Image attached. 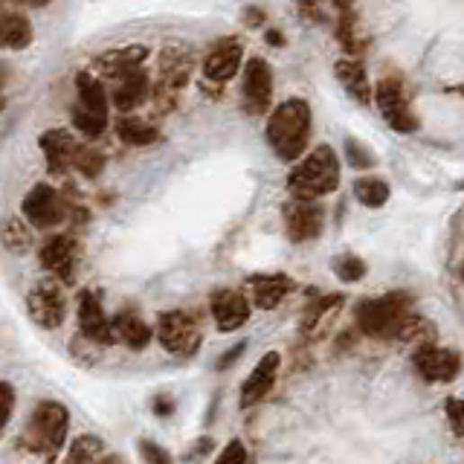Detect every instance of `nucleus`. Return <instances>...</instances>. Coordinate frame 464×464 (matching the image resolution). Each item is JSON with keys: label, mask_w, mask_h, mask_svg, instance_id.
I'll return each mask as SVG.
<instances>
[{"label": "nucleus", "mask_w": 464, "mask_h": 464, "mask_svg": "<svg viewBox=\"0 0 464 464\" xmlns=\"http://www.w3.org/2000/svg\"><path fill=\"white\" fill-rule=\"evenodd\" d=\"M264 134L279 160H299L308 148V137H311V105L305 99H285L270 113Z\"/></svg>", "instance_id": "nucleus-1"}, {"label": "nucleus", "mask_w": 464, "mask_h": 464, "mask_svg": "<svg viewBox=\"0 0 464 464\" xmlns=\"http://www.w3.org/2000/svg\"><path fill=\"white\" fill-rule=\"evenodd\" d=\"M70 433V409L58 401H38L23 430V447L53 464Z\"/></svg>", "instance_id": "nucleus-2"}, {"label": "nucleus", "mask_w": 464, "mask_h": 464, "mask_svg": "<svg viewBox=\"0 0 464 464\" xmlns=\"http://www.w3.org/2000/svg\"><path fill=\"white\" fill-rule=\"evenodd\" d=\"M340 186V157L331 146H317L308 157L288 174V189L293 201L326 198Z\"/></svg>", "instance_id": "nucleus-3"}, {"label": "nucleus", "mask_w": 464, "mask_h": 464, "mask_svg": "<svg viewBox=\"0 0 464 464\" xmlns=\"http://www.w3.org/2000/svg\"><path fill=\"white\" fill-rule=\"evenodd\" d=\"M412 296L409 293H386L378 299H363L357 305V328L366 334V337L375 340H395L401 322L412 314Z\"/></svg>", "instance_id": "nucleus-4"}, {"label": "nucleus", "mask_w": 464, "mask_h": 464, "mask_svg": "<svg viewBox=\"0 0 464 464\" xmlns=\"http://www.w3.org/2000/svg\"><path fill=\"white\" fill-rule=\"evenodd\" d=\"M76 90H79V102L73 108V125L87 139H96L108 128V94L96 76L85 70L76 76Z\"/></svg>", "instance_id": "nucleus-5"}, {"label": "nucleus", "mask_w": 464, "mask_h": 464, "mask_svg": "<svg viewBox=\"0 0 464 464\" xmlns=\"http://www.w3.org/2000/svg\"><path fill=\"white\" fill-rule=\"evenodd\" d=\"M157 340L169 354L174 357H195L203 345V328L201 319L192 311H163L157 317Z\"/></svg>", "instance_id": "nucleus-6"}, {"label": "nucleus", "mask_w": 464, "mask_h": 464, "mask_svg": "<svg viewBox=\"0 0 464 464\" xmlns=\"http://www.w3.org/2000/svg\"><path fill=\"white\" fill-rule=\"evenodd\" d=\"M21 215L32 229H53L67 221V206L49 183H35L21 203Z\"/></svg>", "instance_id": "nucleus-7"}, {"label": "nucleus", "mask_w": 464, "mask_h": 464, "mask_svg": "<svg viewBox=\"0 0 464 464\" xmlns=\"http://www.w3.org/2000/svg\"><path fill=\"white\" fill-rule=\"evenodd\" d=\"M27 311L35 326L47 331H58L67 319V299L58 281H38V285L27 293Z\"/></svg>", "instance_id": "nucleus-8"}, {"label": "nucleus", "mask_w": 464, "mask_h": 464, "mask_svg": "<svg viewBox=\"0 0 464 464\" xmlns=\"http://www.w3.org/2000/svg\"><path fill=\"white\" fill-rule=\"evenodd\" d=\"M375 102H378V108L383 113V120L389 122V128H395V131L412 134L418 128V116L412 113V108H409L406 90H404L401 82L392 79V76H386V79L378 82V87H375Z\"/></svg>", "instance_id": "nucleus-9"}, {"label": "nucleus", "mask_w": 464, "mask_h": 464, "mask_svg": "<svg viewBox=\"0 0 464 464\" xmlns=\"http://www.w3.org/2000/svg\"><path fill=\"white\" fill-rule=\"evenodd\" d=\"M41 267L49 276L58 279V285H73L76 279V259H79V241L73 236H49L38 250Z\"/></svg>", "instance_id": "nucleus-10"}, {"label": "nucleus", "mask_w": 464, "mask_h": 464, "mask_svg": "<svg viewBox=\"0 0 464 464\" xmlns=\"http://www.w3.org/2000/svg\"><path fill=\"white\" fill-rule=\"evenodd\" d=\"M326 227V210L317 201H290L285 206V229L293 244L317 241Z\"/></svg>", "instance_id": "nucleus-11"}, {"label": "nucleus", "mask_w": 464, "mask_h": 464, "mask_svg": "<svg viewBox=\"0 0 464 464\" xmlns=\"http://www.w3.org/2000/svg\"><path fill=\"white\" fill-rule=\"evenodd\" d=\"M76 317H79V331L82 337L96 343V345H113V328L111 319L102 308L99 296L94 290H82L79 299H76Z\"/></svg>", "instance_id": "nucleus-12"}, {"label": "nucleus", "mask_w": 464, "mask_h": 464, "mask_svg": "<svg viewBox=\"0 0 464 464\" xmlns=\"http://www.w3.org/2000/svg\"><path fill=\"white\" fill-rule=\"evenodd\" d=\"M250 311H253V305L241 290L221 288V290H215L210 296V314H212L215 326L221 334L238 331L241 326H247Z\"/></svg>", "instance_id": "nucleus-13"}, {"label": "nucleus", "mask_w": 464, "mask_h": 464, "mask_svg": "<svg viewBox=\"0 0 464 464\" xmlns=\"http://www.w3.org/2000/svg\"><path fill=\"white\" fill-rule=\"evenodd\" d=\"M415 369L424 380L430 383H450L459 378L461 357L453 348H438V345H418L415 352Z\"/></svg>", "instance_id": "nucleus-14"}, {"label": "nucleus", "mask_w": 464, "mask_h": 464, "mask_svg": "<svg viewBox=\"0 0 464 464\" xmlns=\"http://www.w3.org/2000/svg\"><path fill=\"white\" fill-rule=\"evenodd\" d=\"M241 94H244V108H247V113L253 116L267 113L270 99H273V73H270V64L264 58L247 61Z\"/></svg>", "instance_id": "nucleus-15"}, {"label": "nucleus", "mask_w": 464, "mask_h": 464, "mask_svg": "<svg viewBox=\"0 0 464 464\" xmlns=\"http://www.w3.org/2000/svg\"><path fill=\"white\" fill-rule=\"evenodd\" d=\"M279 366H281V354L279 352H267L259 363L253 366L247 380L241 383V409H250V406L264 401V397L270 395V389L276 386Z\"/></svg>", "instance_id": "nucleus-16"}, {"label": "nucleus", "mask_w": 464, "mask_h": 464, "mask_svg": "<svg viewBox=\"0 0 464 464\" xmlns=\"http://www.w3.org/2000/svg\"><path fill=\"white\" fill-rule=\"evenodd\" d=\"M296 281L285 273H255L247 279L250 290V305H255L259 311H273L281 302L288 299V293H293Z\"/></svg>", "instance_id": "nucleus-17"}, {"label": "nucleus", "mask_w": 464, "mask_h": 464, "mask_svg": "<svg viewBox=\"0 0 464 464\" xmlns=\"http://www.w3.org/2000/svg\"><path fill=\"white\" fill-rule=\"evenodd\" d=\"M241 61H244V49L236 38H227V41H218L210 56L203 61V76L210 82H229L232 76L241 70Z\"/></svg>", "instance_id": "nucleus-18"}, {"label": "nucleus", "mask_w": 464, "mask_h": 464, "mask_svg": "<svg viewBox=\"0 0 464 464\" xmlns=\"http://www.w3.org/2000/svg\"><path fill=\"white\" fill-rule=\"evenodd\" d=\"M38 146H41L44 157H47V169L53 174H64L73 165V154H76V139L61 131V128H49V131L41 134V139H38Z\"/></svg>", "instance_id": "nucleus-19"}, {"label": "nucleus", "mask_w": 464, "mask_h": 464, "mask_svg": "<svg viewBox=\"0 0 464 464\" xmlns=\"http://www.w3.org/2000/svg\"><path fill=\"white\" fill-rule=\"evenodd\" d=\"M111 328H113V340H120L122 345L131 348V352H143V348H148L154 340L151 326H146V322L131 311L116 314L111 319Z\"/></svg>", "instance_id": "nucleus-20"}, {"label": "nucleus", "mask_w": 464, "mask_h": 464, "mask_svg": "<svg viewBox=\"0 0 464 464\" xmlns=\"http://www.w3.org/2000/svg\"><path fill=\"white\" fill-rule=\"evenodd\" d=\"M146 96H148V73L143 67L122 76L120 85L113 87V105L122 113H131L134 108H139Z\"/></svg>", "instance_id": "nucleus-21"}, {"label": "nucleus", "mask_w": 464, "mask_h": 464, "mask_svg": "<svg viewBox=\"0 0 464 464\" xmlns=\"http://www.w3.org/2000/svg\"><path fill=\"white\" fill-rule=\"evenodd\" d=\"M334 73H337V79L345 87L348 96L360 102V105H369L371 87H369V76L363 70V64H360L357 58H340L337 64H334Z\"/></svg>", "instance_id": "nucleus-22"}, {"label": "nucleus", "mask_w": 464, "mask_h": 464, "mask_svg": "<svg viewBox=\"0 0 464 464\" xmlns=\"http://www.w3.org/2000/svg\"><path fill=\"white\" fill-rule=\"evenodd\" d=\"M32 41V23L21 12H0V49H23Z\"/></svg>", "instance_id": "nucleus-23"}, {"label": "nucleus", "mask_w": 464, "mask_h": 464, "mask_svg": "<svg viewBox=\"0 0 464 464\" xmlns=\"http://www.w3.org/2000/svg\"><path fill=\"white\" fill-rule=\"evenodd\" d=\"M148 58V49L143 44H134V47H122V49H113V53L102 56L99 64L105 67L108 76H116V79H122V76L139 70V64Z\"/></svg>", "instance_id": "nucleus-24"}, {"label": "nucleus", "mask_w": 464, "mask_h": 464, "mask_svg": "<svg viewBox=\"0 0 464 464\" xmlns=\"http://www.w3.org/2000/svg\"><path fill=\"white\" fill-rule=\"evenodd\" d=\"M189 70H192V53H189V49L186 47H177V44L165 47V53L160 58V73H163L165 87L177 90L180 85L186 82Z\"/></svg>", "instance_id": "nucleus-25"}, {"label": "nucleus", "mask_w": 464, "mask_h": 464, "mask_svg": "<svg viewBox=\"0 0 464 464\" xmlns=\"http://www.w3.org/2000/svg\"><path fill=\"white\" fill-rule=\"evenodd\" d=\"M116 134L125 146H134V148H146L154 146L160 139V131L146 120H137V116H125V120L116 122Z\"/></svg>", "instance_id": "nucleus-26"}, {"label": "nucleus", "mask_w": 464, "mask_h": 464, "mask_svg": "<svg viewBox=\"0 0 464 464\" xmlns=\"http://www.w3.org/2000/svg\"><path fill=\"white\" fill-rule=\"evenodd\" d=\"M0 244L15 255L30 253L32 250V227L27 221H21V218H9V221L0 227Z\"/></svg>", "instance_id": "nucleus-27"}, {"label": "nucleus", "mask_w": 464, "mask_h": 464, "mask_svg": "<svg viewBox=\"0 0 464 464\" xmlns=\"http://www.w3.org/2000/svg\"><path fill=\"white\" fill-rule=\"evenodd\" d=\"M354 198L369 210H378V206L389 201V183L380 177H360L354 183Z\"/></svg>", "instance_id": "nucleus-28"}, {"label": "nucleus", "mask_w": 464, "mask_h": 464, "mask_svg": "<svg viewBox=\"0 0 464 464\" xmlns=\"http://www.w3.org/2000/svg\"><path fill=\"white\" fill-rule=\"evenodd\" d=\"M337 305H343V293H328V296H319L317 302H311L305 308V314H302V322H299V328H302V334H311V331H317L319 328V322L326 319L334 308Z\"/></svg>", "instance_id": "nucleus-29"}, {"label": "nucleus", "mask_w": 464, "mask_h": 464, "mask_svg": "<svg viewBox=\"0 0 464 464\" xmlns=\"http://www.w3.org/2000/svg\"><path fill=\"white\" fill-rule=\"evenodd\" d=\"M102 450H105L102 438L82 435V438H76V442H73V447L67 450V456H64L61 464H96L102 459Z\"/></svg>", "instance_id": "nucleus-30"}, {"label": "nucleus", "mask_w": 464, "mask_h": 464, "mask_svg": "<svg viewBox=\"0 0 464 464\" xmlns=\"http://www.w3.org/2000/svg\"><path fill=\"white\" fill-rule=\"evenodd\" d=\"M433 322L430 319H424V317H415V314H409L404 322H401V328H397L395 334V340H401V343H418V345H427V340L433 337Z\"/></svg>", "instance_id": "nucleus-31"}, {"label": "nucleus", "mask_w": 464, "mask_h": 464, "mask_svg": "<svg viewBox=\"0 0 464 464\" xmlns=\"http://www.w3.org/2000/svg\"><path fill=\"white\" fill-rule=\"evenodd\" d=\"M73 165L79 169L85 177H99L102 169H105V154L96 151L94 146H76V154H73Z\"/></svg>", "instance_id": "nucleus-32"}, {"label": "nucleus", "mask_w": 464, "mask_h": 464, "mask_svg": "<svg viewBox=\"0 0 464 464\" xmlns=\"http://www.w3.org/2000/svg\"><path fill=\"white\" fill-rule=\"evenodd\" d=\"M334 273H337L340 281L352 285V281H360L366 276V262L357 259V255H343V259L334 262Z\"/></svg>", "instance_id": "nucleus-33"}, {"label": "nucleus", "mask_w": 464, "mask_h": 464, "mask_svg": "<svg viewBox=\"0 0 464 464\" xmlns=\"http://www.w3.org/2000/svg\"><path fill=\"white\" fill-rule=\"evenodd\" d=\"M15 401H18L15 386L6 383V380H0V438L6 435V427H9V421H12V412H15Z\"/></svg>", "instance_id": "nucleus-34"}, {"label": "nucleus", "mask_w": 464, "mask_h": 464, "mask_svg": "<svg viewBox=\"0 0 464 464\" xmlns=\"http://www.w3.org/2000/svg\"><path fill=\"white\" fill-rule=\"evenodd\" d=\"M337 35H340V41L345 44L348 53H363V41H360V38H357V23H354V15H348V12H343L340 27H337Z\"/></svg>", "instance_id": "nucleus-35"}, {"label": "nucleus", "mask_w": 464, "mask_h": 464, "mask_svg": "<svg viewBox=\"0 0 464 464\" xmlns=\"http://www.w3.org/2000/svg\"><path fill=\"white\" fill-rule=\"evenodd\" d=\"M345 157L354 169H371V165H375V154L363 143H357V139H345Z\"/></svg>", "instance_id": "nucleus-36"}, {"label": "nucleus", "mask_w": 464, "mask_h": 464, "mask_svg": "<svg viewBox=\"0 0 464 464\" xmlns=\"http://www.w3.org/2000/svg\"><path fill=\"white\" fill-rule=\"evenodd\" d=\"M139 456H143L146 464H174L172 453L160 444L148 442V438H139Z\"/></svg>", "instance_id": "nucleus-37"}, {"label": "nucleus", "mask_w": 464, "mask_h": 464, "mask_svg": "<svg viewBox=\"0 0 464 464\" xmlns=\"http://www.w3.org/2000/svg\"><path fill=\"white\" fill-rule=\"evenodd\" d=\"M215 464H247V447H244L238 438H232L221 450V456L215 459Z\"/></svg>", "instance_id": "nucleus-38"}, {"label": "nucleus", "mask_w": 464, "mask_h": 464, "mask_svg": "<svg viewBox=\"0 0 464 464\" xmlns=\"http://www.w3.org/2000/svg\"><path fill=\"white\" fill-rule=\"evenodd\" d=\"M447 421L456 435H464V401L461 397H447Z\"/></svg>", "instance_id": "nucleus-39"}, {"label": "nucleus", "mask_w": 464, "mask_h": 464, "mask_svg": "<svg viewBox=\"0 0 464 464\" xmlns=\"http://www.w3.org/2000/svg\"><path fill=\"white\" fill-rule=\"evenodd\" d=\"M244 352H247V343H238L236 348H229V352H227L221 360H218L215 369H218V371H227L229 366H236V363H238V357H241Z\"/></svg>", "instance_id": "nucleus-40"}, {"label": "nucleus", "mask_w": 464, "mask_h": 464, "mask_svg": "<svg viewBox=\"0 0 464 464\" xmlns=\"http://www.w3.org/2000/svg\"><path fill=\"white\" fill-rule=\"evenodd\" d=\"M151 409H154V415H160V418H169L172 412L177 409V404L172 401V397H165V395H160V397H154V404H151Z\"/></svg>", "instance_id": "nucleus-41"}, {"label": "nucleus", "mask_w": 464, "mask_h": 464, "mask_svg": "<svg viewBox=\"0 0 464 464\" xmlns=\"http://www.w3.org/2000/svg\"><path fill=\"white\" fill-rule=\"evenodd\" d=\"M212 438H201V442L195 444V450H192V461H198V459H203V456H210L212 453Z\"/></svg>", "instance_id": "nucleus-42"}, {"label": "nucleus", "mask_w": 464, "mask_h": 464, "mask_svg": "<svg viewBox=\"0 0 464 464\" xmlns=\"http://www.w3.org/2000/svg\"><path fill=\"white\" fill-rule=\"evenodd\" d=\"M296 4H299V12L305 18H311V21H319L322 15H319V9H317V0H296Z\"/></svg>", "instance_id": "nucleus-43"}, {"label": "nucleus", "mask_w": 464, "mask_h": 464, "mask_svg": "<svg viewBox=\"0 0 464 464\" xmlns=\"http://www.w3.org/2000/svg\"><path fill=\"white\" fill-rule=\"evenodd\" d=\"M244 21H250V27H262L264 12L262 9H247V12H244Z\"/></svg>", "instance_id": "nucleus-44"}, {"label": "nucleus", "mask_w": 464, "mask_h": 464, "mask_svg": "<svg viewBox=\"0 0 464 464\" xmlns=\"http://www.w3.org/2000/svg\"><path fill=\"white\" fill-rule=\"evenodd\" d=\"M267 41H270V44H279V47H281V44H285V35H281V32H276V30H270V32H267Z\"/></svg>", "instance_id": "nucleus-45"}, {"label": "nucleus", "mask_w": 464, "mask_h": 464, "mask_svg": "<svg viewBox=\"0 0 464 464\" xmlns=\"http://www.w3.org/2000/svg\"><path fill=\"white\" fill-rule=\"evenodd\" d=\"M18 4H23V6H35V9H38V6H47L49 0H18Z\"/></svg>", "instance_id": "nucleus-46"}, {"label": "nucleus", "mask_w": 464, "mask_h": 464, "mask_svg": "<svg viewBox=\"0 0 464 464\" xmlns=\"http://www.w3.org/2000/svg\"><path fill=\"white\" fill-rule=\"evenodd\" d=\"M96 464H122V459L120 456H102Z\"/></svg>", "instance_id": "nucleus-47"}, {"label": "nucleus", "mask_w": 464, "mask_h": 464, "mask_svg": "<svg viewBox=\"0 0 464 464\" xmlns=\"http://www.w3.org/2000/svg\"><path fill=\"white\" fill-rule=\"evenodd\" d=\"M331 4H337L343 12H348V6H352V0H331Z\"/></svg>", "instance_id": "nucleus-48"}, {"label": "nucleus", "mask_w": 464, "mask_h": 464, "mask_svg": "<svg viewBox=\"0 0 464 464\" xmlns=\"http://www.w3.org/2000/svg\"><path fill=\"white\" fill-rule=\"evenodd\" d=\"M4 105H6V102H4V94H0V111H4Z\"/></svg>", "instance_id": "nucleus-49"}]
</instances>
